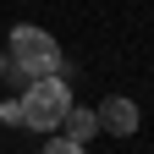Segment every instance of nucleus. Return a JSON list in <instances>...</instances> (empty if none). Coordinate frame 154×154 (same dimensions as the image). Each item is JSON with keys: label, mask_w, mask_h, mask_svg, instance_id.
Listing matches in <instances>:
<instances>
[{"label": "nucleus", "mask_w": 154, "mask_h": 154, "mask_svg": "<svg viewBox=\"0 0 154 154\" xmlns=\"http://www.w3.org/2000/svg\"><path fill=\"white\" fill-rule=\"evenodd\" d=\"M17 105H22V127H33V132H55V127H61V116L72 110V88L61 83V77H33L28 94H22Z\"/></svg>", "instance_id": "obj_1"}, {"label": "nucleus", "mask_w": 154, "mask_h": 154, "mask_svg": "<svg viewBox=\"0 0 154 154\" xmlns=\"http://www.w3.org/2000/svg\"><path fill=\"white\" fill-rule=\"evenodd\" d=\"M55 66H61V44L44 28H28V22L11 28V72L33 83V77H55Z\"/></svg>", "instance_id": "obj_2"}, {"label": "nucleus", "mask_w": 154, "mask_h": 154, "mask_svg": "<svg viewBox=\"0 0 154 154\" xmlns=\"http://www.w3.org/2000/svg\"><path fill=\"white\" fill-rule=\"evenodd\" d=\"M94 116H99V127H105V132H116V138H132V132H138V105H132L127 94H110V99L94 110Z\"/></svg>", "instance_id": "obj_3"}, {"label": "nucleus", "mask_w": 154, "mask_h": 154, "mask_svg": "<svg viewBox=\"0 0 154 154\" xmlns=\"http://www.w3.org/2000/svg\"><path fill=\"white\" fill-rule=\"evenodd\" d=\"M61 127H66V143H88L94 132H99V116L83 110V105H72V110L61 116Z\"/></svg>", "instance_id": "obj_4"}, {"label": "nucleus", "mask_w": 154, "mask_h": 154, "mask_svg": "<svg viewBox=\"0 0 154 154\" xmlns=\"http://www.w3.org/2000/svg\"><path fill=\"white\" fill-rule=\"evenodd\" d=\"M38 154H83V143H66V138H50Z\"/></svg>", "instance_id": "obj_5"}, {"label": "nucleus", "mask_w": 154, "mask_h": 154, "mask_svg": "<svg viewBox=\"0 0 154 154\" xmlns=\"http://www.w3.org/2000/svg\"><path fill=\"white\" fill-rule=\"evenodd\" d=\"M0 121H6V127H22V105L6 99V105H0Z\"/></svg>", "instance_id": "obj_6"}, {"label": "nucleus", "mask_w": 154, "mask_h": 154, "mask_svg": "<svg viewBox=\"0 0 154 154\" xmlns=\"http://www.w3.org/2000/svg\"><path fill=\"white\" fill-rule=\"evenodd\" d=\"M0 66H6V55H0Z\"/></svg>", "instance_id": "obj_7"}]
</instances>
